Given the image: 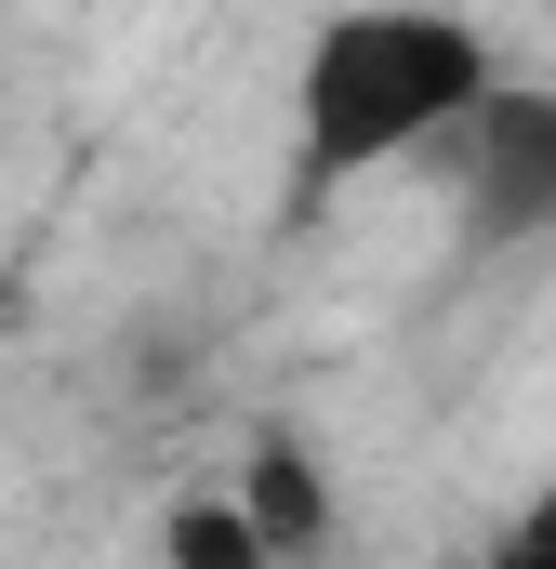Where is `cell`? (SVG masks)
Returning a JSON list of instances; mask_svg holds the SVG:
<instances>
[{
	"label": "cell",
	"instance_id": "obj_4",
	"mask_svg": "<svg viewBox=\"0 0 556 569\" xmlns=\"http://www.w3.org/2000/svg\"><path fill=\"white\" fill-rule=\"evenodd\" d=\"M517 557H530V569H556V490L530 503V517H517Z\"/></svg>",
	"mask_w": 556,
	"mask_h": 569
},
{
	"label": "cell",
	"instance_id": "obj_1",
	"mask_svg": "<svg viewBox=\"0 0 556 569\" xmlns=\"http://www.w3.org/2000/svg\"><path fill=\"white\" fill-rule=\"evenodd\" d=\"M477 93H490V40L464 13L385 0V13L318 27V53H305V186H345L398 146H437Z\"/></svg>",
	"mask_w": 556,
	"mask_h": 569
},
{
	"label": "cell",
	"instance_id": "obj_2",
	"mask_svg": "<svg viewBox=\"0 0 556 569\" xmlns=\"http://www.w3.org/2000/svg\"><path fill=\"white\" fill-rule=\"evenodd\" d=\"M437 159H450L477 239H530V226H556V93H477V107L437 133Z\"/></svg>",
	"mask_w": 556,
	"mask_h": 569
},
{
	"label": "cell",
	"instance_id": "obj_3",
	"mask_svg": "<svg viewBox=\"0 0 556 569\" xmlns=\"http://www.w3.org/2000/svg\"><path fill=\"white\" fill-rule=\"evenodd\" d=\"M252 530H266V543H305V530H318V490H305V463H291V450L252 463Z\"/></svg>",
	"mask_w": 556,
	"mask_h": 569
}]
</instances>
